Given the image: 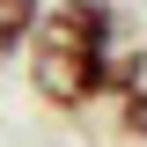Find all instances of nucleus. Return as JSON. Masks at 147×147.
<instances>
[{
  "label": "nucleus",
  "instance_id": "obj_1",
  "mask_svg": "<svg viewBox=\"0 0 147 147\" xmlns=\"http://www.w3.org/2000/svg\"><path fill=\"white\" fill-rule=\"evenodd\" d=\"M30 96L59 118L103 103L110 66H118V0H44L30 37Z\"/></svg>",
  "mask_w": 147,
  "mask_h": 147
},
{
  "label": "nucleus",
  "instance_id": "obj_2",
  "mask_svg": "<svg viewBox=\"0 0 147 147\" xmlns=\"http://www.w3.org/2000/svg\"><path fill=\"white\" fill-rule=\"evenodd\" d=\"M110 118H118V140L147 147V44H132V52H118V66H110Z\"/></svg>",
  "mask_w": 147,
  "mask_h": 147
},
{
  "label": "nucleus",
  "instance_id": "obj_3",
  "mask_svg": "<svg viewBox=\"0 0 147 147\" xmlns=\"http://www.w3.org/2000/svg\"><path fill=\"white\" fill-rule=\"evenodd\" d=\"M37 15H44V0H0V66H15V59L30 52Z\"/></svg>",
  "mask_w": 147,
  "mask_h": 147
}]
</instances>
